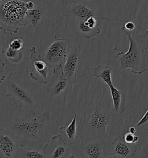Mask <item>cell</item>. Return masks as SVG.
<instances>
[{
    "mask_svg": "<svg viewBox=\"0 0 148 158\" xmlns=\"http://www.w3.org/2000/svg\"><path fill=\"white\" fill-rule=\"evenodd\" d=\"M51 117L49 111L37 115L31 110L12 121L9 130L16 136L20 147L42 148L45 126Z\"/></svg>",
    "mask_w": 148,
    "mask_h": 158,
    "instance_id": "1",
    "label": "cell"
},
{
    "mask_svg": "<svg viewBox=\"0 0 148 158\" xmlns=\"http://www.w3.org/2000/svg\"><path fill=\"white\" fill-rule=\"evenodd\" d=\"M112 119V112L106 108L92 107L87 109L78 131L81 139H106V128Z\"/></svg>",
    "mask_w": 148,
    "mask_h": 158,
    "instance_id": "2",
    "label": "cell"
},
{
    "mask_svg": "<svg viewBox=\"0 0 148 158\" xmlns=\"http://www.w3.org/2000/svg\"><path fill=\"white\" fill-rule=\"evenodd\" d=\"M8 102L16 108L30 107L34 104V93L38 86L28 81H23L17 72H11L5 79Z\"/></svg>",
    "mask_w": 148,
    "mask_h": 158,
    "instance_id": "3",
    "label": "cell"
},
{
    "mask_svg": "<svg viewBox=\"0 0 148 158\" xmlns=\"http://www.w3.org/2000/svg\"><path fill=\"white\" fill-rule=\"evenodd\" d=\"M0 29L5 35L18 33L20 27L26 26V2L22 0H0Z\"/></svg>",
    "mask_w": 148,
    "mask_h": 158,
    "instance_id": "4",
    "label": "cell"
},
{
    "mask_svg": "<svg viewBox=\"0 0 148 158\" xmlns=\"http://www.w3.org/2000/svg\"><path fill=\"white\" fill-rule=\"evenodd\" d=\"M120 30L125 34L130 42L129 48L127 52H120L116 55V59L119 64L120 71L123 73L127 69H131L133 74H142L148 70L144 51L133 38L131 31L126 30L123 26Z\"/></svg>",
    "mask_w": 148,
    "mask_h": 158,
    "instance_id": "5",
    "label": "cell"
},
{
    "mask_svg": "<svg viewBox=\"0 0 148 158\" xmlns=\"http://www.w3.org/2000/svg\"><path fill=\"white\" fill-rule=\"evenodd\" d=\"M71 48L68 38H58L55 35V40L46 49L45 60L52 69L63 65Z\"/></svg>",
    "mask_w": 148,
    "mask_h": 158,
    "instance_id": "6",
    "label": "cell"
},
{
    "mask_svg": "<svg viewBox=\"0 0 148 158\" xmlns=\"http://www.w3.org/2000/svg\"><path fill=\"white\" fill-rule=\"evenodd\" d=\"M30 65L28 74L31 79L39 84L47 85L49 78V68L45 60L41 58L35 47L30 49Z\"/></svg>",
    "mask_w": 148,
    "mask_h": 158,
    "instance_id": "7",
    "label": "cell"
},
{
    "mask_svg": "<svg viewBox=\"0 0 148 158\" xmlns=\"http://www.w3.org/2000/svg\"><path fill=\"white\" fill-rule=\"evenodd\" d=\"M82 47L79 45L71 47L63 65V75L71 85L77 81L78 73L82 65Z\"/></svg>",
    "mask_w": 148,
    "mask_h": 158,
    "instance_id": "8",
    "label": "cell"
},
{
    "mask_svg": "<svg viewBox=\"0 0 148 158\" xmlns=\"http://www.w3.org/2000/svg\"><path fill=\"white\" fill-rule=\"evenodd\" d=\"M26 22L38 34L46 33L49 28L46 10L41 6H35L33 10H27Z\"/></svg>",
    "mask_w": 148,
    "mask_h": 158,
    "instance_id": "9",
    "label": "cell"
},
{
    "mask_svg": "<svg viewBox=\"0 0 148 158\" xmlns=\"http://www.w3.org/2000/svg\"><path fill=\"white\" fill-rule=\"evenodd\" d=\"M42 150L46 158H66L70 152L69 145L61 135H53L48 143L43 145Z\"/></svg>",
    "mask_w": 148,
    "mask_h": 158,
    "instance_id": "10",
    "label": "cell"
},
{
    "mask_svg": "<svg viewBox=\"0 0 148 158\" xmlns=\"http://www.w3.org/2000/svg\"><path fill=\"white\" fill-rule=\"evenodd\" d=\"M20 147L16 136L14 133L4 127L0 129L1 158H14Z\"/></svg>",
    "mask_w": 148,
    "mask_h": 158,
    "instance_id": "11",
    "label": "cell"
},
{
    "mask_svg": "<svg viewBox=\"0 0 148 158\" xmlns=\"http://www.w3.org/2000/svg\"><path fill=\"white\" fill-rule=\"evenodd\" d=\"M69 82L63 75V65L53 69L51 75L47 84V92L52 96H56L62 93L68 87Z\"/></svg>",
    "mask_w": 148,
    "mask_h": 158,
    "instance_id": "12",
    "label": "cell"
},
{
    "mask_svg": "<svg viewBox=\"0 0 148 158\" xmlns=\"http://www.w3.org/2000/svg\"><path fill=\"white\" fill-rule=\"evenodd\" d=\"M61 14L65 18H70L77 20H84L92 16H97L92 10L83 3L71 4L62 8Z\"/></svg>",
    "mask_w": 148,
    "mask_h": 158,
    "instance_id": "13",
    "label": "cell"
},
{
    "mask_svg": "<svg viewBox=\"0 0 148 158\" xmlns=\"http://www.w3.org/2000/svg\"><path fill=\"white\" fill-rule=\"evenodd\" d=\"M104 139H82L80 150L86 154L88 158H104Z\"/></svg>",
    "mask_w": 148,
    "mask_h": 158,
    "instance_id": "14",
    "label": "cell"
},
{
    "mask_svg": "<svg viewBox=\"0 0 148 158\" xmlns=\"http://www.w3.org/2000/svg\"><path fill=\"white\" fill-rule=\"evenodd\" d=\"M111 145L113 153L121 158H132L135 156L137 151V147L135 144H129L125 142L123 136L116 137Z\"/></svg>",
    "mask_w": 148,
    "mask_h": 158,
    "instance_id": "15",
    "label": "cell"
},
{
    "mask_svg": "<svg viewBox=\"0 0 148 158\" xmlns=\"http://www.w3.org/2000/svg\"><path fill=\"white\" fill-rule=\"evenodd\" d=\"M109 88L115 111L118 114H124L125 111V106L127 102L125 94L122 91L116 88L113 85L109 86Z\"/></svg>",
    "mask_w": 148,
    "mask_h": 158,
    "instance_id": "16",
    "label": "cell"
},
{
    "mask_svg": "<svg viewBox=\"0 0 148 158\" xmlns=\"http://www.w3.org/2000/svg\"><path fill=\"white\" fill-rule=\"evenodd\" d=\"M77 114H75L74 118L67 127L61 126L59 130L61 131V135L63 138L65 137V142L68 144H73L78 136V131L76 127Z\"/></svg>",
    "mask_w": 148,
    "mask_h": 158,
    "instance_id": "17",
    "label": "cell"
},
{
    "mask_svg": "<svg viewBox=\"0 0 148 158\" xmlns=\"http://www.w3.org/2000/svg\"><path fill=\"white\" fill-rule=\"evenodd\" d=\"M93 75L96 78L101 79L108 87L113 85L111 67L105 65H97L94 69Z\"/></svg>",
    "mask_w": 148,
    "mask_h": 158,
    "instance_id": "18",
    "label": "cell"
},
{
    "mask_svg": "<svg viewBox=\"0 0 148 158\" xmlns=\"http://www.w3.org/2000/svg\"><path fill=\"white\" fill-rule=\"evenodd\" d=\"M42 148H34L20 147L14 158H46Z\"/></svg>",
    "mask_w": 148,
    "mask_h": 158,
    "instance_id": "19",
    "label": "cell"
},
{
    "mask_svg": "<svg viewBox=\"0 0 148 158\" xmlns=\"http://www.w3.org/2000/svg\"><path fill=\"white\" fill-rule=\"evenodd\" d=\"M76 27L81 35L86 38H91L99 34L101 30L99 27L96 28H90L86 24L84 20H77L76 21Z\"/></svg>",
    "mask_w": 148,
    "mask_h": 158,
    "instance_id": "20",
    "label": "cell"
},
{
    "mask_svg": "<svg viewBox=\"0 0 148 158\" xmlns=\"http://www.w3.org/2000/svg\"><path fill=\"white\" fill-rule=\"evenodd\" d=\"M3 53H4L7 59L14 64H18L23 59V53L22 50L19 51H14L8 47L5 52L2 50L1 53L2 54Z\"/></svg>",
    "mask_w": 148,
    "mask_h": 158,
    "instance_id": "21",
    "label": "cell"
},
{
    "mask_svg": "<svg viewBox=\"0 0 148 158\" xmlns=\"http://www.w3.org/2000/svg\"><path fill=\"white\" fill-rule=\"evenodd\" d=\"M137 131H148V110L142 118L134 126Z\"/></svg>",
    "mask_w": 148,
    "mask_h": 158,
    "instance_id": "22",
    "label": "cell"
},
{
    "mask_svg": "<svg viewBox=\"0 0 148 158\" xmlns=\"http://www.w3.org/2000/svg\"><path fill=\"white\" fill-rule=\"evenodd\" d=\"M8 47L14 51H22L24 47L23 40L20 38L12 40L10 42H9Z\"/></svg>",
    "mask_w": 148,
    "mask_h": 158,
    "instance_id": "23",
    "label": "cell"
},
{
    "mask_svg": "<svg viewBox=\"0 0 148 158\" xmlns=\"http://www.w3.org/2000/svg\"><path fill=\"white\" fill-rule=\"evenodd\" d=\"M123 138L125 142L129 144H135L139 140V137L138 135L131 134L129 132H127L123 135Z\"/></svg>",
    "mask_w": 148,
    "mask_h": 158,
    "instance_id": "24",
    "label": "cell"
},
{
    "mask_svg": "<svg viewBox=\"0 0 148 158\" xmlns=\"http://www.w3.org/2000/svg\"><path fill=\"white\" fill-rule=\"evenodd\" d=\"M136 27V24L131 21H127L123 27L129 31H133Z\"/></svg>",
    "mask_w": 148,
    "mask_h": 158,
    "instance_id": "25",
    "label": "cell"
},
{
    "mask_svg": "<svg viewBox=\"0 0 148 158\" xmlns=\"http://www.w3.org/2000/svg\"><path fill=\"white\" fill-rule=\"evenodd\" d=\"M88 1H93L94 2H96V0H61V1L65 4L67 5L71 4H77V3H83V2Z\"/></svg>",
    "mask_w": 148,
    "mask_h": 158,
    "instance_id": "26",
    "label": "cell"
},
{
    "mask_svg": "<svg viewBox=\"0 0 148 158\" xmlns=\"http://www.w3.org/2000/svg\"><path fill=\"white\" fill-rule=\"evenodd\" d=\"M6 65V63L1 59V80H0V83L2 84V82L5 81V77L3 75L4 72L5 66Z\"/></svg>",
    "mask_w": 148,
    "mask_h": 158,
    "instance_id": "27",
    "label": "cell"
},
{
    "mask_svg": "<svg viewBox=\"0 0 148 158\" xmlns=\"http://www.w3.org/2000/svg\"><path fill=\"white\" fill-rule=\"evenodd\" d=\"M26 8L28 10H33L35 7V3L32 1H29L28 2H26Z\"/></svg>",
    "mask_w": 148,
    "mask_h": 158,
    "instance_id": "28",
    "label": "cell"
},
{
    "mask_svg": "<svg viewBox=\"0 0 148 158\" xmlns=\"http://www.w3.org/2000/svg\"><path fill=\"white\" fill-rule=\"evenodd\" d=\"M143 31L142 33L140 34V37L144 39H146V38H148V28L147 30H144L143 28H141Z\"/></svg>",
    "mask_w": 148,
    "mask_h": 158,
    "instance_id": "29",
    "label": "cell"
},
{
    "mask_svg": "<svg viewBox=\"0 0 148 158\" xmlns=\"http://www.w3.org/2000/svg\"><path fill=\"white\" fill-rule=\"evenodd\" d=\"M137 131V130L136 129L135 126H131V127H130V128L129 129V132L131 133V134L134 135Z\"/></svg>",
    "mask_w": 148,
    "mask_h": 158,
    "instance_id": "30",
    "label": "cell"
},
{
    "mask_svg": "<svg viewBox=\"0 0 148 158\" xmlns=\"http://www.w3.org/2000/svg\"><path fill=\"white\" fill-rule=\"evenodd\" d=\"M104 158H123L120 156H118L117 155H112V156H105Z\"/></svg>",
    "mask_w": 148,
    "mask_h": 158,
    "instance_id": "31",
    "label": "cell"
},
{
    "mask_svg": "<svg viewBox=\"0 0 148 158\" xmlns=\"http://www.w3.org/2000/svg\"><path fill=\"white\" fill-rule=\"evenodd\" d=\"M76 158L74 155H72V154H71V155H69V156L67 157V158Z\"/></svg>",
    "mask_w": 148,
    "mask_h": 158,
    "instance_id": "32",
    "label": "cell"
}]
</instances>
